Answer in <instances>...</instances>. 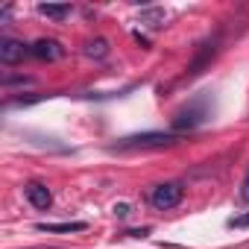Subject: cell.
Here are the masks:
<instances>
[{"label": "cell", "mask_w": 249, "mask_h": 249, "mask_svg": "<svg viewBox=\"0 0 249 249\" xmlns=\"http://www.w3.org/2000/svg\"><path fill=\"white\" fill-rule=\"evenodd\" d=\"M214 53H217V38H211V41H205L199 50H196V56H194V62L188 65V71H185V76L188 79H194V76H199L202 71H205V65L214 59Z\"/></svg>", "instance_id": "5"}, {"label": "cell", "mask_w": 249, "mask_h": 249, "mask_svg": "<svg viewBox=\"0 0 249 249\" xmlns=\"http://www.w3.org/2000/svg\"><path fill=\"white\" fill-rule=\"evenodd\" d=\"M229 226H231V229H249V211H246V214L231 217V220H229Z\"/></svg>", "instance_id": "13"}, {"label": "cell", "mask_w": 249, "mask_h": 249, "mask_svg": "<svg viewBox=\"0 0 249 249\" xmlns=\"http://www.w3.org/2000/svg\"><path fill=\"white\" fill-rule=\"evenodd\" d=\"M141 24H147V27H161L164 24V9H144L141 12Z\"/></svg>", "instance_id": "11"}, {"label": "cell", "mask_w": 249, "mask_h": 249, "mask_svg": "<svg viewBox=\"0 0 249 249\" xmlns=\"http://www.w3.org/2000/svg\"><path fill=\"white\" fill-rule=\"evenodd\" d=\"M114 214H117V217H126V214H129V205H126V202H117V205H114Z\"/></svg>", "instance_id": "15"}, {"label": "cell", "mask_w": 249, "mask_h": 249, "mask_svg": "<svg viewBox=\"0 0 249 249\" xmlns=\"http://www.w3.org/2000/svg\"><path fill=\"white\" fill-rule=\"evenodd\" d=\"M38 12L50 21H65L71 15V6L68 3H38Z\"/></svg>", "instance_id": "9"}, {"label": "cell", "mask_w": 249, "mask_h": 249, "mask_svg": "<svg viewBox=\"0 0 249 249\" xmlns=\"http://www.w3.org/2000/svg\"><path fill=\"white\" fill-rule=\"evenodd\" d=\"M30 53H33L36 59H41V62H56V59L65 56V47H62L56 38H38V41L30 47Z\"/></svg>", "instance_id": "6"}, {"label": "cell", "mask_w": 249, "mask_h": 249, "mask_svg": "<svg viewBox=\"0 0 249 249\" xmlns=\"http://www.w3.org/2000/svg\"><path fill=\"white\" fill-rule=\"evenodd\" d=\"M182 196H185V188H182L179 182H164V185L153 188L150 202H153L159 211H167V208H176V205L182 202Z\"/></svg>", "instance_id": "3"}, {"label": "cell", "mask_w": 249, "mask_h": 249, "mask_svg": "<svg viewBox=\"0 0 249 249\" xmlns=\"http://www.w3.org/2000/svg\"><path fill=\"white\" fill-rule=\"evenodd\" d=\"M211 111H214V106H211V100L205 97V94H199V97H194V100H188L176 114H173V129L182 135V132H191V129H196V126H202V123L211 117Z\"/></svg>", "instance_id": "1"}, {"label": "cell", "mask_w": 249, "mask_h": 249, "mask_svg": "<svg viewBox=\"0 0 249 249\" xmlns=\"http://www.w3.org/2000/svg\"><path fill=\"white\" fill-rule=\"evenodd\" d=\"M240 199L243 202H249V176L243 179V185H240Z\"/></svg>", "instance_id": "14"}, {"label": "cell", "mask_w": 249, "mask_h": 249, "mask_svg": "<svg viewBox=\"0 0 249 249\" xmlns=\"http://www.w3.org/2000/svg\"><path fill=\"white\" fill-rule=\"evenodd\" d=\"M36 249H62V246H36Z\"/></svg>", "instance_id": "17"}, {"label": "cell", "mask_w": 249, "mask_h": 249, "mask_svg": "<svg viewBox=\"0 0 249 249\" xmlns=\"http://www.w3.org/2000/svg\"><path fill=\"white\" fill-rule=\"evenodd\" d=\"M3 88H12V85H33V76H3V82H0Z\"/></svg>", "instance_id": "12"}, {"label": "cell", "mask_w": 249, "mask_h": 249, "mask_svg": "<svg viewBox=\"0 0 249 249\" xmlns=\"http://www.w3.org/2000/svg\"><path fill=\"white\" fill-rule=\"evenodd\" d=\"M38 231H53V234H71V231H85L88 223L82 220H71V223H38Z\"/></svg>", "instance_id": "8"}, {"label": "cell", "mask_w": 249, "mask_h": 249, "mask_svg": "<svg viewBox=\"0 0 249 249\" xmlns=\"http://www.w3.org/2000/svg\"><path fill=\"white\" fill-rule=\"evenodd\" d=\"M24 196H27V202H30L33 208H38V211H47L50 202H53L50 188H47V185H38V182H30V185L24 188Z\"/></svg>", "instance_id": "7"}, {"label": "cell", "mask_w": 249, "mask_h": 249, "mask_svg": "<svg viewBox=\"0 0 249 249\" xmlns=\"http://www.w3.org/2000/svg\"><path fill=\"white\" fill-rule=\"evenodd\" d=\"M126 234H132V237H147L150 229H132V231H126Z\"/></svg>", "instance_id": "16"}, {"label": "cell", "mask_w": 249, "mask_h": 249, "mask_svg": "<svg viewBox=\"0 0 249 249\" xmlns=\"http://www.w3.org/2000/svg\"><path fill=\"white\" fill-rule=\"evenodd\" d=\"M82 53H85L88 59H106V56H108V41H106V38H91V41H85Z\"/></svg>", "instance_id": "10"}, {"label": "cell", "mask_w": 249, "mask_h": 249, "mask_svg": "<svg viewBox=\"0 0 249 249\" xmlns=\"http://www.w3.org/2000/svg\"><path fill=\"white\" fill-rule=\"evenodd\" d=\"M24 56H33L24 41L9 38V36L0 38V62H3V65H18V62H24Z\"/></svg>", "instance_id": "4"}, {"label": "cell", "mask_w": 249, "mask_h": 249, "mask_svg": "<svg viewBox=\"0 0 249 249\" xmlns=\"http://www.w3.org/2000/svg\"><path fill=\"white\" fill-rule=\"evenodd\" d=\"M182 135L179 132H141V135H129L120 138L117 144H111V150H147V147H173L179 144Z\"/></svg>", "instance_id": "2"}]
</instances>
